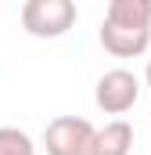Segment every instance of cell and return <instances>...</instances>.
<instances>
[{"label":"cell","mask_w":151,"mask_h":155,"mask_svg":"<svg viewBox=\"0 0 151 155\" xmlns=\"http://www.w3.org/2000/svg\"><path fill=\"white\" fill-rule=\"evenodd\" d=\"M151 43V0H108L101 47L112 58H137Z\"/></svg>","instance_id":"6da1fadb"},{"label":"cell","mask_w":151,"mask_h":155,"mask_svg":"<svg viewBox=\"0 0 151 155\" xmlns=\"http://www.w3.org/2000/svg\"><path fill=\"white\" fill-rule=\"evenodd\" d=\"M79 11L76 0H25L22 4V29L36 40H58L76 25Z\"/></svg>","instance_id":"7a4b0ae2"},{"label":"cell","mask_w":151,"mask_h":155,"mask_svg":"<svg viewBox=\"0 0 151 155\" xmlns=\"http://www.w3.org/2000/svg\"><path fill=\"white\" fill-rule=\"evenodd\" d=\"M90 144H94V126L79 116H58L43 130L47 155H90Z\"/></svg>","instance_id":"3957f363"},{"label":"cell","mask_w":151,"mask_h":155,"mask_svg":"<svg viewBox=\"0 0 151 155\" xmlns=\"http://www.w3.org/2000/svg\"><path fill=\"white\" fill-rule=\"evenodd\" d=\"M140 97V79L133 76L130 69H108L104 76L97 79V90H94V101L101 112L108 116H122L137 105Z\"/></svg>","instance_id":"277c9868"},{"label":"cell","mask_w":151,"mask_h":155,"mask_svg":"<svg viewBox=\"0 0 151 155\" xmlns=\"http://www.w3.org/2000/svg\"><path fill=\"white\" fill-rule=\"evenodd\" d=\"M130 148H133V126L126 119H112L101 130H94L90 155H130Z\"/></svg>","instance_id":"5b68a950"},{"label":"cell","mask_w":151,"mask_h":155,"mask_svg":"<svg viewBox=\"0 0 151 155\" xmlns=\"http://www.w3.org/2000/svg\"><path fill=\"white\" fill-rule=\"evenodd\" d=\"M0 155H36V144L18 126H0Z\"/></svg>","instance_id":"8992f818"},{"label":"cell","mask_w":151,"mask_h":155,"mask_svg":"<svg viewBox=\"0 0 151 155\" xmlns=\"http://www.w3.org/2000/svg\"><path fill=\"white\" fill-rule=\"evenodd\" d=\"M148 87H151V61H148Z\"/></svg>","instance_id":"52a82bcc"}]
</instances>
